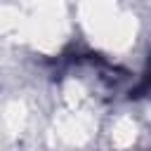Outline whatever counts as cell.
<instances>
[{"label": "cell", "mask_w": 151, "mask_h": 151, "mask_svg": "<svg viewBox=\"0 0 151 151\" xmlns=\"http://www.w3.org/2000/svg\"><path fill=\"white\" fill-rule=\"evenodd\" d=\"M144 87H151V59H149V68H146V78H144Z\"/></svg>", "instance_id": "6da1fadb"}]
</instances>
